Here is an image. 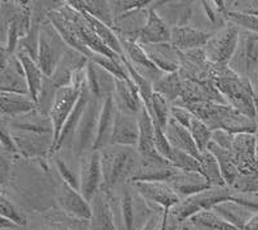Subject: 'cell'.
I'll return each mask as SVG.
<instances>
[{
    "mask_svg": "<svg viewBox=\"0 0 258 230\" xmlns=\"http://www.w3.org/2000/svg\"><path fill=\"white\" fill-rule=\"evenodd\" d=\"M167 184L178 195L181 201L213 188V185L202 172L179 171V170L167 181Z\"/></svg>",
    "mask_w": 258,
    "mask_h": 230,
    "instance_id": "cell-17",
    "label": "cell"
},
{
    "mask_svg": "<svg viewBox=\"0 0 258 230\" xmlns=\"http://www.w3.org/2000/svg\"><path fill=\"white\" fill-rule=\"evenodd\" d=\"M149 58L154 62L156 67L165 73L177 72L179 67L178 50L170 43L142 45Z\"/></svg>",
    "mask_w": 258,
    "mask_h": 230,
    "instance_id": "cell-26",
    "label": "cell"
},
{
    "mask_svg": "<svg viewBox=\"0 0 258 230\" xmlns=\"http://www.w3.org/2000/svg\"><path fill=\"white\" fill-rule=\"evenodd\" d=\"M208 151L211 152L212 155L216 157L218 165H220L221 172H222V176L225 179V183L227 187H231L232 184L235 183V180L239 178L238 167L232 161L231 155H230L229 151H226L225 148L220 147L218 144H216L214 142H211L208 146Z\"/></svg>",
    "mask_w": 258,
    "mask_h": 230,
    "instance_id": "cell-36",
    "label": "cell"
},
{
    "mask_svg": "<svg viewBox=\"0 0 258 230\" xmlns=\"http://www.w3.org/2000/svg\"><path fill=\"white\" fill-rule=\"evenodd\" d=\"M58 203L64 212L83 221L92 220V204L85 199L84 195L79 190L69 187L68 184L62 183L58 194Z\"/></svg>",
    "mask_w": 258,
    "mask_h": 230,
    "instance_id": "cell-20",
    "label": "cell"
},
{
    "mask_svg": "<svg viewBox=\"0 0 258 230\" xmlns=\"http://www.w3.org/2000/svg\"><path fill=\"white\" fill-rule=\"evenodd\" d=\"M78 172L80 179V193L84 195L87 201L92 202V199L101 192L103 184L100 152L93 151L80 157Z\"/></svg>",
    "mask_w": 258,
    "mask_h": 230,
    "instance_id": "cell-11",
    "label": "cell"
},
{
    "mask_svg": "<svg viewBox=\"0 0 258 230\" xmlns=\"http://www.w3.org/2000/svg\"><path fill=\"white\" fill-rule=\"evenodd\" d=\"M232 192L258 194V175H239L231 187Z\"/></svg>",
    "mask_w": 258,
    "mask_h": 230,
    "instance_id": "cell-47",
    "label": "cell"
},
{
    "mask_svg": "<svg viewBox=\"0 0 258 230\" xmlns=\"http://www.w3.org/2000/svg\"><path fill=\"white\" fill-rule=\"evenodd\" d=\"M102 102L91 96L88 104L85 107L73 143L74 155L78 157H83V156L93 152L97 137V124H98V116H100Z\"/></svg>",
    "mask_w": 258,
    "mask_h": 230,
    "instance_id": "cell-7",
    "label": "cell"
},
{
    "mask_svg": "<svg viewBox=\"0 0 258 230\" xmlns=\"http://www.w3.org/2000/svg\"><path fill=\"white\" fill-rule=\"evenodd\" d=\"M250 85H252V90H253V96H254V104L255 109H257L258 113V71L255 73H253L249 77Z\"/></svg>",
    "mask_w": 258,
    "mask_h": 230,
    "instance_id": "cell-53",
    "label": "cell"
},
{
    "mask_svg": "<svg viewBox=\"0 0 258 230\" xmlns=\"http://www.w3.org/2000/svg\"><path fill=\"white\" fill-rule=\"evenodd\" d=\"M2 147H3L4 153H8L9 156L20 155L18 147L16 144L15 139H13L12 133H11V130H9L6 124H3V126H2Z\"/></svg>",
    "mask_w": 258,
    "mask_h": 230,
    "instance_id": "cell-52",
    "label": "cell"
},
{
    "mask_svg": "<svg viewBox=\"0 0 258 230\" xmlns=\"http://www.w3.org/2000/svg\"><path fill=\"white\" fill-rule=\"evenodd\" d=\"M138 139H140L138 116H128L117 111L109 146L137 148Z\"/></svg>",
    "mask_w": 258,
    "mask_h": 230,
    "instance_id": "cell-22",
    "label": "cell"
},
{
    "mask_svg": "<svg viewBox=\"0 0 258 230\" xmlns=\"http://www.w3.org/2000/svg\"><path fill=\"white\" fill-rule=\"evenodd\" d=\"M91 61L96 62L97 64H100L101 67L105 68L107 72L111 73L115 79L117 80L131 79L128 70H126L125 64L123 63L121 58L114 59V58H109V57L101 56V54H94V56L91 58Z\"/></svg>",
    "mask_w": 258,
    "mask_h": 230,
    "instance_id": "cell-42",
    "label": "cell"
},
{
    "mask_svg": "<svg viewBox=\"0 0 258 230\" xmlns=\"http://www.w3.org/2000/svg\"><path fill=\"white\" fill-rule=\"evenodd\" d=\"M0 225H2V230L18 227L17 224H15V222L11 221V220H8V218H6V217H2V220H0Z\"/></svg>",
    "mask_w": 258,
    "mask_h": 230,
    "instance_id": "cell-55",
    "label": "cell"
},
{
    "mask_svg": "<svg viewBox=\"0 0 258 230\" xmlns=\"http://www.w3.org/2000/svg\"><path fill=\"white\" fill-rule=\"evenodd\" d=\"M257 170H258V146H257Z\"/></svg>",
    "mask_w": 258,
    "mask_h": 230,
    "instance_id": "cell-57",
    "label": "cell"
},
{
    "mask_svg": "<svg viewBox=\"0 0 258 230\" xmlns=\"http://www.w3.org/2000/svg\"><path fill=\"white\" fill-rule=\"evenodd\" d=\"M178 230H190V227L186 226V225H181V226L178 227Z\"/></svg>",
    "mask_w": 258,
    "mask_h": 230,
    "instance_id": "cell-56",
    "label": "cell"
},
{
    "mask_svg": "<svg viewBox=\"0 0 258 230\" xmlns=\"http://www.w3.org/2000/svg\"><path fill=\"white\" fill-rule=\"evenodd\" d=\"M172 166L176 167L179 171H188V172H202V163L198 160L197 157L185 153V152L178 151V149H174L170 153L169 158H168Z\"/></svg>",
    "mask_w": 258,
    "mask_h": 230,
    "instance_id": "cell-41",
    "label": "cell"
},
{
    "mask_svg": "<svg viewBox=\"0 0 258 230\" xmlns=\"http://www.w3.org/2000/svg\"><path fill=\"white\" fill-rule=\"evenodd\" d=\"M190 222L197 230H239L229 224L218 213L211 211H202L190 218Z\"/></svg>",
    "mask_w": 258,
    "mask_h": 230,
    "instance_id": "cell-37",
    "label": "cell"
},
{
    "mask_svg": "<svg viewBox=\"0 0 258 230\" xmlns=\"http://www.w3.org/2000/svg\"><path fill=\"white\" fill-rule=\"evenodd\" d=\"M188 130H190L191 135H192L194 140H195V143H197L200 153L207 151L209 143L212 142V138H213V131L207 126V124L203 123L202 120L198 119L197 116H194Z\"/></svg>",
    "mask_w": 258,
    "mask_h": 230,
    "instance_id": "cell-43",
    "label": "cell"
},
{
    "mask_svg": "<svg viewBox=\"0 0 258 230\" xmlns=\"http://www.w3.org/2000/svg\"><path fill=\"white\" fill-rule=\"evenodd\" d=\"M199 161L200 163H202L203 175L208 179L209 183H211L213 187H227L225 183V179H223L222 176V172H221L220 165H218L217 160H216V157L212 155L208 149L202 152Z\"/></svg>",
    "mask_w": 258,
    "mask_h": 230,
    "instance_id": "cell-39",
    "label": "cell"
},
{
    "mask_svg": "<svg viewBox=\"0 0 258 230\" xmlns=\"http://www.w3.org/2000/svg\"><path fill=\"white\" fill-rule=\"evenodd\" d=\"M69 49L70 47L59 36L49 20L45 18L40 29L38 54V64L40 66L45 77H50L54 73L62 57L66 54Z\"/></svg>",
    "mask_w": 258,
    "mask_h": 230,
    "instance_id": "cell-5",
    "label": "cell"
},
{
    "mask_svg": "<svg viewBox=\"0 0 258 230\" xmlns=\"http://www.w3.org/2000/svg\"><path fill=\"white\" fill-rule=\"evenodd\" d=\"M154 124H155V148L161 157L168 160L172 151H173V147L170 146L169 140H168L167 135H165V131L155 121H154Z\"/></svg>",
    "mask_w": 258,
    "mask_h": 230,
    "instance_id": "cell-49",
    "label": "cell"
},
{
    "mask_svg": "<svg viewBox=\"0 0 258 230\" xmlns=\"http://www.w3.org/2000/svg\"><path fill=\"white\" fill-rule=\"evenodd\" d=\"M151 4H153V2H137V0H120V2H110L114 20L115 18L119 17V16L124 15V13H128V12H131V11H135V9L147 8V7H150Z\"/></svg>",
    "mask_w": 258,
    "mask_h": 230,
    "instance_id": "cell-48",
    "label": "cell"
},
{
    "mask_svg": "<svg viewBox=\"0 0 258 230\" xmlns=\"http://www.w3.org/2000/svg\"><path fill=\"white\" fill-rule=\"evenodd\" d=\"M240 32V27L232 22L213 32L206 47L203 48L207 61L216 67H227L238 49Z\"/></svg>",
    "mask_w": 258,
    "mask_h": 230,
    "instance_id": "cell-4",
    "label": "cell"
},
{
    "mask_svg": "<svg viewBox=\"0 0 258 230\" xmlns=\"http://www.w3.org/2000/svg\"><path fill=\"white\" fill-rule=\"evenodd\" d=\"M170 39H172V27L159 16L155 7L150 6L147 22L136 41L141 45H154V44L170 43Z\"/></svg>",
    "mask_w": 258,
    "mask_h": 230,
    "instance_id": "cell-21",
    "label": "cell"
},
{
    "mask_svg": "<svg viewBox=\"0 0 258 230\" xmlns=\"http://www.w3.org/2000/svg\"><path fill=\"white\" fill-rule=\"evenodd\" d=\"M255 137H257V142H258V129H257V133H255Z\"/></svg>",
    "mask_w": 258,
    "mask_h": 230,
    "instance_id": "cell-58",
    "label": "cell"
},
{
    "mask_svg": "<svg viewBox=\"0 0 258 230\" xmlns=\"http://www.w3.org/2000/svg\"><path fill=\"white\" fill-rule=\"evenodd\" d=\"M227 67L244 79L258 71V35L241 30L238 49Z\"/></svg>",
    "mask_w": 258,
    "mask_h": 230,
    "instance_id": "cell-8",
    "label": "cell"
},
{
    "mask_svg": "<svg viewBox=\"0 0 258 230\" xmlns=\"http://www.w3.org/2000/svg\"><path fill=\"white\" fill-rule=\"evenodd\" d=\"M138 125H140V139L137 144L138 156L144 162L151 163H170L169 161L161 157L155 148V124L149 113L147 108L142 107L141 112L138 114Z\"/></svg>",
    "mask_w": 258,
    "mask_h": 230,
    "instance_id": "cell-12",
    "label": "cell"
},
{
    "mask_svg": "<svg viewBox=\"0 0 258 230\" xmlns=\"http://www.w3.org/2000/svg\"><path fill=\"white\" fill-rule=\"evenodd\" d=\"M154 91L163 95L168 102H174L182 96L183 93V86H182L181 77L178 72L165 73L160 80L153 85Z\"/></svg>",
    "mask_w": 258,
    "mask_h": 230,
    "instance_id": "cell-38",
    "label": "cell"
},
{
    "mask_svg": "<svg viewBox=\"0 0 258 230\" xmlns=\"http://www.w3.org/2000/svg\"><path fill=\"white\" fill-rule=\"evenodd\" d=\"M132 185L142 199L159 204L164 210H170L181 202L178 195L172 190V188L167 183L137 181V183H132Z\"/></svg>",
    "mask_w": 258,
    "mask_h": 230,
    "instance_id": "cell-19",
    "label": "cell"
},
{
    "mask_svg": "<svg viewBox=\"0 0 258 230\" xmlns=\"http://www.w3.org/2000/svg\"><path fill=\"white\" fill-rule=\"evenodd\" d=\"M11 133H12L13 139L18 147V152L22 157L41 160L52 153L53 135L35 134V133L18 130H11Z\"/></svg>",
    "mask_w": 258,
    "mask_h": 230,
    "instance_id": "cell-14",
    "label": "cell"
},
{
    "mask_svg": "<svg viewBox=\"0 0 258 230\" xmlns=\"http://www.w3.org/2000/svg\"><path fill=\"white\" fill-rule=\"evenodd\" d=\"M115 82L116 79L111 73L89 59L85 68V84L92 98L102 102L107 96H111L115 90Z\"/></svg>",
    "mask_w": 258,
    "mask_h": 230,
    "instance_id": "cell-16",
    "label": "cell"
},
{
    "mask_svg": "<svg viewBox=\"0 0 258 230\" xmlns=\"http://www.w3.org/2000/svg\"><path fill=\"white\" fill-rule=\"evenodd\" d=\"M116 107L111 96H107L101 104L98 124H97V137L94 143L93 151L100 152L103 148L109 147L111 139L112 130H114L115 117H116Z\"/></svg>",
    "mask_w": 258,
    "mask_h": 230,
    "instance_id": "cell-25",
    "label": "cell"
},
{
    "mask_svg": "<svg viewBox=\"0 0 258 230\" xmlns=\"http://www.w3.org/2000/svg\"><path fill=\"white\" fill-rule=\"evenodd\" d=\"M112 99H114L117 111L124 114H128V116L137 117L141 112L142 107H144L141 95H140L137 87L131 79H116Z\"/></svg>",
    "mask_w": 258,
    "mask_h": 230,
    "instance_id": "cell-18",
    "label": "cell"
},
{
    "mask_svg": "<svg viewBox=\"0 0 258 230\" xmlns=\"http://www.w3.org/2000/svg\"><path fill=\"white\" fill-rule=\"evenodd\" d=\"M0 89L6 93L29 94L26 76L22 63L16 54L9 56L2 49V73H0Z\"/></svg>",
    "mask_w": 258,
    "mask_h": 230,
    "instance_id": "cell-13",
    "label": "cell"
},
{
    "mask_svg": "<svg viewBox=\"0 0 258 230\" xmlns=\"http://www.w3.org/2000/svg\"><path fill=\"white\" fill-rule=\"evenodd\" d=\"M56 167L62 179V183L68 184L69 187L74 188V189H77L80 192L79 172L73 171V169L69 166V163L62 157H56Z\"/></svg>",
    "mask_w": 258,
    "mask_h": 230,
    "instance_id": "cell-44",
    "label": "cell"
},
{
    "mask_svg": "<svg viewBox=\"0 0 258 230\" xmlns=\"http://www.w3.org/2000/svg\"><path fill=\"white\" fill-rule=\"evenodd\" d=\"M11 130L18 131H29L35 134H50L53 135V125L49 116L44 114L39 109L17 117V119L8 121L7 124Z\"/></svg>",
    "mask_w": 258,
    "mask_h": 230,
    "instance_id": "cell-28",
    "label": "cell"
},
{
    "mask_svg": "<svg viewBox=\"0 0 258 230\" xmlns=\"http://www.w3.org/2000/svg\"><path fill=\"white\" fill-rule=\"evenodd\" d=\"M159 224H160V221H158V217L155 215H151L140 230H156L159 227Z\"/></svg>",
    "mask_w": 258,
    "mask_h": 230,
    "instance_id": "cell-54",
    "label": "cell"
},
{
    "mask_svg": "<svg viewBox=\"0 0 258 230\" xmlns=\"http://www.w3.org/2000/svg\"><path fill=\"white\" fill-rule=\"evenodd\" d=\"M70 7H73L77 11H83L88 13L92 17L100 20L101 22L106 24L107 26H114V16H112L111 6L110 2H103V0H74L68 2Z\"/></svg>",
    "mask_w": 258,
    "mask_h": 230,
    "instance_id": "cell-34",
    "label": "cell"
},
{
    "mask_svg": "<svg viewBox=\"0 0 258 230\" xmlns=\"http://www.w3.org/2000/svg\"><path fill=\"white\" fill-rule=\"evenodd\" d=\"M0 100H2V116H3V120L8 119L9 121L38 109V104L32 100L29 94H16L2 91Z\"/></svg>",
    "mask_w": 258,
    "mask_h": 230,
    "instance_id": "cell-27",
    "label": "cell"
},
{
    "mask_svg": "<svg viewBox=\"0 0 258 230\" xmlns=\"http://www.w3.org/2000/svg\"><path fill=\"white\" fill-rule=\"evenodd\" d=\"M85 84V82H84ZM83 87V86H82ZM82 87L75 86H68L58 89L56 93V96L53 99L52 107L49 111V119L52 121L53 125V147L52 153H54L56 149L57 142L61 135L62 128H63L66 120L73 112L74 107L77 104L78 99H79L80 93H82ZM50 153V155H52Z\"/></svg>",
    "mask_w": 258,
    "mask_h": 230,
    "instance_id": "cell-9",
    "label": "cell"
},
{
    "mask_svg": "<svg viewBox=\"0 0 258 230\" xmlns=\"http://www.w3.org/2000/svg\"><path fill=\"white\" fill-rule=\"evenodd\" d=\"M213 32H207L192 26L172 27V39L170 44L178 52H190V50L202 49L207 45Z\"/></svg>",
    "mask_w": 258,
    "mask_h": 230,
    "instance_id": "cell-23",
    "label": "cell"
},
{
    "mask_svg": "<svg viewBox=\"0 0 258 230\" xmlns=\"http://www.w3.org/2000/svg\"><path fill=\"white\" fill-rule=\"evenodd\" d=\"M88 62V57H85L80 52L70 48L66 52V54L62 57L61 62L57 66L54 73L49 77L50 82L54 85L57 90L62 89V87L73 86L75 75L80 72V71L85 70Z\"/></svg>",
    "mask_w": 258,
    "mask_h": 230,
    "instance_id": "cell-15",
    "label": "cell"
},
{
    "mask_svg": "<svg viewBox=\"0 0 258 230\" xmlns=\"http://www.w3.org/2000/svg\"><path fill=\"white\" fill-rule=\"evenodd\" d=\"M182 107L187 108L212 131L223 130L231 134H255L258 121L240 113L229 104L183 99Z\"/></svg>",
    "mask_w": 258,
    "mask_h": 230,
    "instance_id": "cell-1",
    "label": "cell"
},
{
    "mask_svg": "<svg viewBox=\"0 0 258 230\" xmlns=\"http://www.w3.org/2000/svg\"><path fill=\"white\" fill-rule=\"evenodd\" d=\"M89 99H91V94H89L87 84H84L82 87V93H80V96L79 99H78L77 104L74 107L73 112H71V114L69 116V119L66 120L63 128H62L61 135H59L58 142H57L54 153L62 148H73L75 133H77L78 126H79L80 120H82L83 113H84L85 107L88 104Z\"/></svg>",
    "mask_w": 258,
    "mask_h": 230,
    "instance_id": "cell-24",
    "label": "cell"
},
{
    "mask_svg": "<svg viewBox=\"0 0 258 230\" xmlns=\"http://www.w3.org/2000/svg\"><path fill=\"white\" fill-rule=\"evenodd\" d=\"M230 4L231 6L229 7V11L231 12L258 17V0H240V2H230Z\"/></svg>",
    "mask_w": 258,
    "mask_h": 230,
    "instance_id": "cell-50",
    "label": "cell"
},
{
    "mask_svg": "<svg viewBox=\"0 0 258 230\" xmlns=\"http://www.w3.org/2000/svg\"><path fill=\"white\" fill-rule=\"evenodd\" d=\"M211 77L227 104L240 113L258 121L249 79H244L229 67H216V71L212 73Z\"/></svg>",
    "mask_w": 258,
    "mask_h": 230,
    "instance_id": "cell-2",
    "label": "cell"
},
{
    "mask_svg": "<svg viewBox=\"0 0 258 230\" xmlns=\"http://www.w3.org/2000/svg\"><path fill=\"white\" fill-rule=\"evenodd\" d=\"M147 111L151 114L153 120L160 126L163 130L165 131L168 123L170 120V105L169 102L165 99L164 96L160 95L159 93L154 91L153 98H151V103H150Z\"/></svg>",
    "mask_w": 258,
    "mask_h": 230,
    "instance_id": "cell-40",
    "label": "cell"
},
{
    "mask_svg": "<svg viewBox=\"0 0 258 230\" xmlns=\"http://www.w3.org/2000/svg\"><path fill=\"white\" fill-rule=\"evenodd\" d=\"M117 201V218L115 224H120L117 230H136L135 197L128 187H123Z\"/></svg>",
    "mask_w": 258,
    "mask_h": 230,
    "instance_id": "cell-35",
    "label": "cell"
},
{
    "mask_svg": "<svg viewBox=\"0 0 258 230\" xmlns=\"http://www.w3.org/2000/svg\"><path fill=\"white\" fill-rule=\"evenodd\" d=\"M165 135H167L168 140H169L170 146L173 147L174 149L185 152V153H188V155L200 160L202 153H200L190 130L186 129L185 126L179 125L173 119H170L167 125V129H165Z\"/></svg>",
    "mask_w": 258,
    "mask_h": 230,
    "instance_id": "cell-29",
    "label": "cell"
},
{
    "mask_svg": "<svg viewBox=\"0 0 258 230\" xmlns=\"http://www.w3.org/2000/svg\"><path fill=\"white\" fill-rule=\"evenodd\" d=\"M257 137L255 134H234L230 152L240 175H258Z\"/></svg>",
    "mask_w": 258,
    "mask_h": 230,
    "instance_id": "cell-10",
    "label": "cell"
},
{
    "mask_svg": "<svg viewBox=\"0 0 258 230\" xmlns=\"http://www.w3.org/2000/svg\"><path fill=\"white\" fill-rule=\"evenodd\" d=\"M213 211L218 213L222 218H225L229 224L238 227L239 230H243L245 227L246 222L249 221L252 216L254 215L252 211H249L248 208L241 206V204L236 203V202L231 201V199L217 204L213 208Z\"/></svg>",
    "mask_w": 258,
    "mask_h": 230,
    "instance_id": "cell-33",
    "label": "cell"
},
{
    "mask_svg": "<svg viewBox=\"0 0 258 230\" xmlns=\"http://www.w3.org/2000/svg\"><path fill=\"white\" fill-rule=\"evenodd\" d=\"M0 212H2V217L8 218L15 224H17L18 226L26 225V217L18 211V208L12 202L6 198L4 194H2V197H0Z\"/></svg>",
    "mask_w": 258,
    "mask_h": 230,
    "instance_id": "cell-45",
    "label": "cell"
},
{
    "mask_svg": "<svg viewBox=\"0 0 258 230\" xmlns=\"http://www.w3.org/2000/svg\"><path fill=\"white\" fill-rule=\"evenodd\" d=\"M138 152L131 147L109 146L100 151L102 165V190L109 193L124 180H131L141 165L137 161Z\"/></svg>",
    "mask_w": 258,
    "mask_h": 230,
    "instance_id": "cell-3",
    "label": "cell"
},
{
    "mask_svg": "<svg viewBox=\"0 0 258 230\" xmlns=\"http://www.w3.org/2000/svg\"><path fill=\"white\" fill-rule=\"evenodd\" d=\"M194 116L195 114L192 112L188 111L187 108L182 107V105H172L170 107V119H173L176 123H178L182 126H185L186 129H190Z\"/></svg>",
    "mask_w": 258,
    "mask_h": 230,
    "instance_id": "cell-51",
    "label": "cell"
},
{
    "mask_svg": "<svg viewBox=\"0 0 258 230\" xmlns=\"http://www.w3.org/2000/svg\"><path fill=\"white\" fill-rule=\"evenodd\" d=\"M16 56L18 57V59H20L21 63H22V67H24L27 86H29L30 96H31L34 102L38 103L39 95H40L41 89H43V84H44V73L41 71L38 62H36L35 59H32L31 57L22 49H17Z\"/></svg>",
    "mask_w": 258,
    "mask_h": 230,
    "instance_id": "cell-31",
    "label": "cell"
},
{
    "mask_svg": "<svg viewBox=\"0 0 258 230\" xmlns=\"http://www.w3.org/2000/svg\"><path fill=\"white\" fill-rule=\"evenodd\" d=\"M229 22H232L241 30L245 31L253 32L258 35V17L257 16H249V15H243V13L238 12H229Z\"/></svg>",
    "mask_w": 258,
    "mask_h": 230,
    "instance_id": "cell-46",
    "label": "cell"
},
{
    "mask_svg": "<svg viewBox=\"0 0 258 230\" xmlns=\"http://www.w3.org/2000/svg\"><path fill=\"white\" fill-rule=\"evenodd\" d=\"M232 190L230 187H213L208 190L182 199L177 206L173 207V212L170 215L176 218L177 222H183L190 220L194 215L202 211H211L217 204L231 198Z\"/></svg>",
    "mask_w": 258,
    "mask_h": 230,
    "instance_id": "cell-6",
    "label": "cell"
},
{
    "mask_svg": "<svg viewBox=\"0 0 258 230\" xmlns=\"http://www.w3.org/2000/svg\"><path fill=\"white\" fill-rule=\"evenodd\" d=\"M178 170L172 166V163H151L142 161L141 166L137 170L133 178L132 183L137 181H150V183H167Z\"/></svg>",
    "mask_w": 258,
    "mask_h": 230,
    "instance_id": "cell-32",
    "label": "cell"
},
{
    "mask_svg": "<svg viewBox=\"0 0 258 230\" xmlns=\"http://www.w3.org/2000/svg\"><path fill=\"white\" fill-rule=\"evenodd\" d=\"M92 230H117L112 215L109 197L105 192H100L92 199Z\"/></svg>",
    "mask_w": 258,
    "mask_h": 230,
    "instance_id": "cell-30",
    "label": "cell"
}]
</instances>
